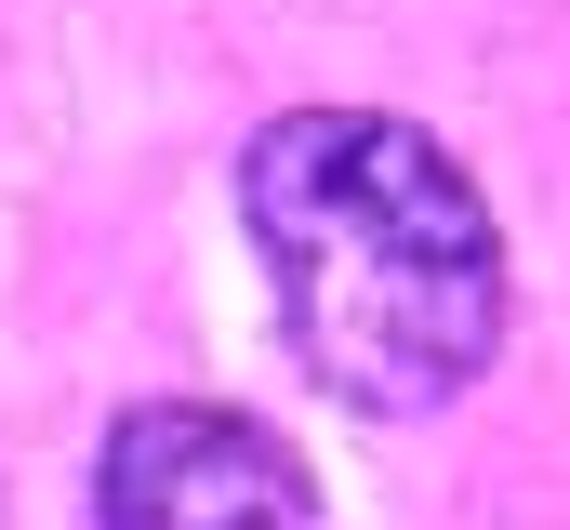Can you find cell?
I'll return each instance as SVG.
<instances>
[{
	"mask_svg": "<svg viewBox=\"0 0 570 530\" xmlns=\"http://www.w3.org/2000/svg\"><path fill=\"white\" fill-rule=\"evenodd\" d=\"M239 226L266 253L292 359L345 411H438L504 345V239L464 159L385 107H292L239 146Z\"/></svg>",
	"mask_w": 570,
	"mask_h": 530,
	"instance_id": "cell-1",
	"label": "cell"
},
{
	"mask_svg": "<svg viewBox=\"0 0 570 530\" xmlns=\"http://www.w3.org/2000/svg\"><path fill=\"white\" fill-rule=\"evenodd\" d=\"M94 518L120 530H213V518H318V478L292 464L253 411H199V398H146L107 424L94 464Z\"/></svg>",
	"mask_w": 570,
	"mask_h": 530,
	"instance_id": "cell-2",
	"label": "cell"
}]
</instances>
